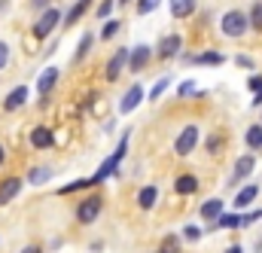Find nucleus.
Masks as SVG:
<instances>
[{
    "instance_id": "f257e3e1",
    "label": "nucleus",
    "mask_w": 262,
    "mask_h": 253,
    "mask_svg": "<svg viewBox=\"0 0 262 253\" xmlns=\"http://www.w3.org/2000/svg\"><path fill=\"white\" fill-rule=\"evenodd\" d=\"M220 31H223L226 37H232V40L244 37V34L250 31V18H247V12H241V9H229V12L220 18Z\"/></svg>"
},
{
    "instance_id": "f03ea898",
    "label": "nucleus",
    "mask_w": 262,
    "mask_h": 253,
    "mask_svg": "<svg viewBox=\"0 0 262 253\" xmlns=\"http://www.w3.org/2000/svg\"><path fill=\"white\" fill-rule=\"evenodd\" d=\"M101 195H89V198H82L79 201V207H76V220L82 223V226H89V223H95L98 217H101Z\"/></svg>"
},
{
    "instance_id": "7ed1b4c3",
    "label": "nucleus",
    "mask_w": 262,
    "mask_h": 253,
    "mask_svg": "<svg viewBox=\"0 0 262 253\" xmlns=\"http://www.w3.org/2000/svg\"><path fill=\"white\" fill-rule=\"evenodd\" d=\"M198 137H201V134H198V125H186L177 134V140H174V153H177V156H189L198 146Z\"/></svg>"
},
{
    "instance_id": "20e7f679",
    "label": "nucleus",
    "mask_w": 262,
    "mask_h": 253,
    "mask_svg": "<svg viewBox=\"0 0 262 253\" xmlns=\"http://www.w3.org/2000/svg\"><path fill=\"white\" fill-rule=\"evenodd\" d=\"M58 22H61V12H58V9H46V12L40 15V22L34 25V37H37V40H46V37L55 31Z\"/></svg>"
},
{
    "instance_id": "39448f33",
    "label": "nucleus",
    "mask_w": 262,
    "mask_h": 253,
    "mask_svg": "<svg viewBox=\"0 0 262 253\" xmlns=\"http://www.w3.org/2000/svg\"><path fill=\"white\" fill-rule=\"evenodd\" d=\"M128 55H131V49H125V46H119V49L113 52V58L107 61V79H110V82L119 79V73L128 67Z\"/></svg>"
},
{
    "instance_id": "423d86ee",
    "label": "nucleus",
    "mask_w": 262,
    "mask_h": 253,
    "mask_svg": "<svg viewBox=\"0 0 262 253\" xmlns=\"http://www.w3.org/2000/svg\"><path fill=\"white\" fill-rule=\"evenodd\" d=\"M180 49H183V37L180 34H168L162 43H159V58H177L180 55Z\"/></svg>"
},
{
    "instance_id": "0eeeda50",
    "label": "nucleus",
    "mask_w": 262,
    "mask_h": 253,
    "mask_svg": "<svg viewBox=\"0 0 262 253\" xmlns=\"http://www.w3.org/2000/svg\"><path fill=\"white\" fill-rule=\"evenodd\" d=\"M28 140H31L34 150H49V146H55V134H52V128H46V125H37L31 131Z\"/></svg>"
},
{
    "instance_id": "6e6552de",
    "label": "nucleus",
    "mask_w": 262,
    "mask_h": 253,
    "mask_svg": "<svg viewBox=\"0 0 262 253\" xmlns=\"http://www.w3.org/2000/svg\"><path fill=\"white\" fill-rule=\"evenodd\" d=\"M149 55H152V49L146 46V43H140V46H134L128 55V70L131 73H140L143 67H146V61H149Z\"/></svg>"
},
{
    "instance_id": "1a4fd4ad",
    "label": "nucleus",
    "mask_w": 262,
    "mask_h": 253,
    "mask_svg": "<svg viewBox=\"0 0 262 253\" xmlns=\"http://www.w3.org/2000/svg\"><path fill=\"white\" fill-rule=\"evenodd\" d=\"M140 101H143V89H140V86H131L128 92L122 95V101H119V113H122V116H128Z\"/></svg>"
},
{
    "instance_id": "9d476101",
    "label": "nucleus",
    "mask_w": 262,
    "mask_h": 253,
    "mask_svg": "<svg viewBox=\"0 0 262 253\" xmlns=\"http://www.w3.org/2000/svg\"><path fill=\"white\" fill-rule=\"evenodd\" d=\"M55 82H58V67H46V70L40 73V79H37V92L43 95V101H46V95L55 89Z\"/></svg>"
},
{
    "instance_id": "9b49d317",
    "label": "nucleus",
    "mask_w": 262,
    "mask_h": 253,
    "mask_svg": "<svg viewBox=\"0 0 262 253\" xmlns=\"http://www.w3.org/2000/svg\"><path fill=\"white\" fill-rule=\"evenodd\" d=\"M25 104H28V89H25V86H15V89L3 98V110H9V113L18 110V107H25Z\"/></svg>"
},
{
    "instance_id": "f8f14e48",
    "label": "nucleus",
    "mask_w": 262,
    "mask_h": 253,
    "mask_svg": "<svg viewBox=\"0 0 262 253\" xmlns=\"http://www.w3.org/2000/svg\"><path fill=\"white\" fill-rule=\"evenodd\" d=\"M253 168H256V156H253V153L241 156V159L235 162V174H232V180H244V177H250Z\"/></svg>"
},
{
    "instance_id": "ddd939ff",
    "label": "nucleus",
    "mask_w": 262,
    "mask_h": 253,
    "mask_svg": "<svg viewBox=\"0 0 262 253\" xmlns=\"http://www.w3.org/2000/svg\"><path fill=\"white\" fill-rule=\"evenodd\" d=\"M198 214H201V217L213 226V223L223 217V198H207V201L201 204V210H198Z\"/></svg>"
},
{
    "instance_id": "4468645a",
    "label": "nucleus",
    "mask_w": 262,
    "mask_h": 253,
    "mask_svg": "<svg viewBox=\"0 0 262 253\" xmlns=\"http://www.w3.org/2000/svg\"><path fill=\"white\" fill-rule=\"evenodd\" d=\"M18 192H21V177H6L0 183V204H9Z\"/></svg>"
},
{
    "instance_id": "2eb2a0df",
    "label": "nucleus",
    "mask_w": 262,
    "mask_h": 253,
    "mask_svg": "<svg viewBox=\"0 0 262 253\" xmlns=\"http://www.w3.org/2000/svg\"><path fill=\"white\" fill-rule=\"evenodd\" d=\"M116 168H119V159H116V156H110V159H107V162H104V165H101V168H98V171L92 174V177H89V183H92V186L104 183V180H107V177H110V174H113Z\"/></svg>"
},
{
    "instance_id": "dca6fc26",
    "label": "nucleus",
    "mask_w": 262,
    "mask_h": 253,
    "mask_svg": "<svg viewBox=\"0 0 262 253\" xmlns=\"http://www.w3.org/2000/svg\"><path fill=\"white\" fill-rule=\"evenodd\" d=\"M256 195H259V186H256V183H247V186H241V192L235 195L232 204H235L238 210H241V207H250V204L256 201Z\"/></svg>"
},
{
    "instance_id": "f3484780",
    "label": "nucleus",
    "mask_w": 262,
    "mask_h": 253,
    "mask_svg": "<svg viewBox=\"0 0 262 253\" xmlns=\"http://www.w3.org/2000/svg\"><path fill=\"white\" fill-rule=\"evenodd\" d=\"M174 189H177V195H195L198 192V177L195 174H180V177L174 180Z\"/></svg>"
},
{
    "instance_id": "a211bd4d",
    "label": "nucleus",
    "mask_w": 262,
    "mask_h": 253,
    "mask_svg": "<svg viewBox=\"0 0 262 253\" xmlns=\"http://www.w3.org/2000/svg\"><path fill=\"white\" fill-rule=\"evenodd\" d=\"M156 201H159V186H143V189L137 192V204H140L143 210H152Z\"/></svg>"
},
{
    "instance_id": "6ab92c4d",
    "label": "nucleus",
    "mask_w": 262,
    "mask_h": 253,
    "mask_svg": "<svg viewBox=\"0 0 262 253\" xmlns=\"http://www.w3.org/2000/svg\"><path fill=\"white\" fill-rule=\"evenodd\" d=\"M195 12V0H171V15L174 18H189Z\"/></svg>"
},
{
    "instance_id": "aec40b11",
    "label": "nucleus",
    "mask_w": 262,
    "mask_h": 253,
    "mask_svg": "<svg viewBox=\"0 0 262 253\" xmlns=\"http://www.w3.org/2000/svg\"><path fill=\"white\" fill-rule=\"evenodd\" d=\"M244 143H247L253 153H259L262 150V122H256V125H250L244 131Z\"/></svg>"
},
{
    "instance_id": "412c9836",
    "label": "nucleus",
    "mask_w": 262,
    "mask_h": 253,
    "mask_svg": "<svg viewBox=\"0 0 262 253\" xmlns=\"http://www.w3.org/2000/svg\"><path fill=\"white\" fill-rule=\"evenodd\" d=\"M89 6H92V0H76V3H73V6L67 9V18H61V22H64L67 28H70V25H76V22L82 18V12H85Z\"/></svg>"
},
{
    "instance_id": "4be33fe9",
    "label": "nucleus",
    "mask_w": 262,
    "mask_h": 253,
    "mask_svg": "<svg viewBox=\"0 0 262 253\" xmlns=\"http://www.w3.org/2000/svg\"><path fill=\"white\" fill-rule=\"evenodd\" d=\"M186 61L189 64H213L216 67V64L226 61V55L223 52H201V55H186Z\"/></svg>"
},
{
    "instance_id": "5701e85b",
    "label": "nucleus",
    "mask_w": 262,
    "mask_h": 253,
    "mask_svg": "<svg viewBox=\"0 0 262 253\" xmlns=\"http://www.w3.org/2000/svg\"><path fill=\"white\" fill-rule=\"evenodd\" d=\"M92 43H95V34H92V31H85V34H82V40H79V46H76V55H73V64H79L82 58H85V55H89Z\"/></svg>"
},
{
    "instance_id": "b1692460",
    "label": "nucleus",
    "mask_w": 262,
    "mask_h": 253,
    "mask_svg": "<svg viewBox=\"0 0 262 253\" xmlns=\"http://www.w3.org/2000/svg\"><path fill=\"white\" fill-rule=\"evenodd\" d=\"M247 89L253 92V107H262V73H253L247 79Z\"/></svg>"
},
{
    "instance_id": "393cba45",
    "label": "nucleus",
    "mask_w": 262,
    "mask_h": 253,
    "mask_svg": "<svg viewBox=\"0 0 262 253\" xmlns=\"http://www.w3.org/2000/svg\"><path fill=\"white\" fill-rule=\"evenodd\" d=\"M238 226H244L238 214H223V217L213 223V229H238Z\"/></svg>"
},
{
    "instance_id": "a878e982",
    "label": "nucleus",
    "mask_w": 262,
    "mask_h": 253,
    "mask_svg": "<svg viewBox=\"0 0 262 253\" xmlns=\"http://www.w3.org/2000/svg\"><path fill=\"white\" fill-rule=\"evenodd\" d=\"M49 177H52V171H49V168H31V174H28V183L40 186V183H49Z\"/></svg>"
},
{
    "instance_id": "bb28decb",
    "label": "nucleus",
    "mask_w": 262,
    "mask_h": 253,
    "mask_svg": "<svg viewBox=\"0 0 262 253\" xmlns=\"http://www.w3.org/2000/svg\"><path fill=\"white\" fill-rule=\"evenodd\" d=\"M247 18H250V28H253V31H262V0H256V3L250 6Z\"/></svg>"
},
{
    "instance_id": "cd10ccee",
    "label": "nucleus",
    "mask_w": 262,
    "mask_h": 253,
    "mask_svg": "<svg viewBox=\"0 0 262 253\" xmlns=\"http://www.w3.org/2000/svg\"><path fill=\"white\" fill-rule=\"evenodd\" d=\"M159 253H180V235H165Z\"/></svg>"
},
{
    "instance_id": "c85d7f7f",
    "label": "nucleus",
    "mask_w": 262,
    "mask_h": 253,
    "mask_svg": "<svg viewBox=\"0 0 262 253\" xmlns=\"http://www.w3.org/2000/svg\"><path fill=\"white\" fill-rule=\"evenodd\" d=\"M119 28H122V25H119V18H110V22L104 25V31H101V40H113V37L119 34Z\"/></svg>"
},
{
    "instance_id": "c756f323",
    "label": "nucleus",
    "mask_w": 262,
    "mask_h": 253,
    "mask_svg": "<svg viewBox=\"0 0 262 253\" xmlns=\"http://www.w3.org/2000/svg\"><path fill=\"white\" fill-rule=\"evenodd\" d=\"M168 82H171V79H168V76H162V79H159V82L152 86V92H149L146 98H149V101H159V98H162V92L168 89Z\"/></svg>"
},
{
    "instance_id": "7c9ffc66",
    "label": "nucleus",
    "mask_w": 262,
    "mask_h": 253,
    "mask_svg": "<svg viewBox=\"0 0 262 253\" xmlns=\"http://www.w3.org/2000/svg\"><path fill=\"white\" fill-rule=\"evenodd\" d=\"M85 186H92V183H89V180H73V183H64V186H61V195H70V192H79V189H85Z\"/></svg>"
},
{
    "instance_id": "2f4dec72",
    "label": "nucleus",
    "mask_w": 262,
    "mask_h": 253,
    "mask_svg": "<svg viewBox=\"0 0 262 253\" xmlns=\"http://www.w3.org/2000/svg\"><path fill=\"white\" fill-rule=\"evenodd\" d=\"M159 3H162V0H137V12H140V15H149L152 9H159Z\"/></svg>"
},
{
    "instance_id": "473e14b6",
    "label": "nucleus",
    "mask_w": 262,
    "mask_h": 253,
    "mask_svg": "<svg viewBox=\"0 0 262 253\" xmlns=\"http://www.w3.org/2000/svg\"><path fill=\"white\" fill-rule=\"evenodd\" d=\"M113 6H116V0H101V6H98V18H110V12H113Z\"/></svg>"
},
{
    "instance_id": "72a5a7b5",
    "label": "nucleus",
    "mask_w": 262,
    "mask_h": 253,
    "mask_svg": "<svg viewBox=\"0 0 262 253\" xmlns=\"http://www.w3.org/2000/svg\"><path fill=\"white\" fill-rule=\"evenodd\" d=\"M177 95H180V98H189V95H195V82H192V79H186V82H180V89H177Z\"/></svg>"
},
{
    "instance_id": "f704fd0d",
    "label": "nucleus",
    "mask_w": 262,
    "mask_h": 253,
    "mask_svg": "<svg viewBox=\"0 0 262 253\" xmlns=\"http://www.w3.org/2000/svg\"><path fill=\"white\" fill-rule=\"evenodd\" d=\"M223 150V137L220 134H210L207 137V153H220Z\"/></svg>"
},
{
    "instance_id": "c9c22d12",
    "label": "nucleus",
    "mask_w": 262,
    "mask_h": 253,
    "mask_svg": "<svg viewBox=\"0 0 262 253\" xmlns=\"http://www.w3.org/2000/svg\"><path fill=\"white\" fill-rule=\"evenodd\" d=\"M235 64L244 67V70H253V67H256V61H253L250 55H235Z\"/></svg>"
},
{
    "instance_id": "e433bc0d",
    "label": "nucleus",
    "mask_w": 262,
    "mask_h": 253,
    "mask_svg": "<svg viewBox=\"0 0 262 253\" xmlns=\"http://www.w3.org/2000/svg\"><path fill=\"white\" fill-rule=\"evenodd\" d=\"M183 238H186V241H198V238H201V229H198V226H186V229H183Z\"/></svg>"
},
{
    "instance_id": "4c0bfd02",
    "label": "nucleus",
    "mask_w": 262,
    "mask_h": 253,
    "mask_svg": "<svg viewBox=\"0 0 262 253\" xmlns=\"http://www.w3.org/2000/svg\"><path fill=\"white\" fill-rule=\"evenodd\" d=\"M125 150H128V131L122 134V140H119V146H116V153H113V156H116V159L122 162V156H125Z\"/></svg>"
},
{
    "instance_id": "58836bf2",
    "label": "nucleus",
    "mask_w": 262,
    "mask_h": 253,
    "mask_svg": "<svg viewBox=\"0 0 262 253\" xmlns=\"http://www.w3.org/2000/svg\"><path fill=\"white\" fill-rule=\"evenodd\" d=\"M6 64H9V46H6V43L0 40V70H3Z\"/></svg>"
},
{
    "instance_id": "ea45409f",
    "label": "nucleus",
    "mask_w": 262,
    "mask_h": 253,
    "mask_svg": "<svg viewBox=\"0 0 262 253\" xmlns=\"http://www.w3.org/2000/svg\"><path fill=\"white\" fill-rule=\"evenodd\" d=\"M21 253H43V247H40V244H28Z\"/></svg>"
},
{
    "instance_id": "a19ab883",
    "label": "nucleus",
    "mask_w": 262,
    "mask_h": 253,
    "mask_svg": "<svg viewBox=\"0 0 262 253\" xmlns=\"http://www.w3.org/2000/svg\"><path fill=\"white\" fill-rule=\"evenodd\" d=\"M226 253H244V247H241V244H232V247H229Z\"/></svg>"
},
{
    "instance_id": "79ce46f5",
    "label": "nucleus",
    "mask_w": 262,
    "mask_h": 253,
    "mask_svg": "<svg viewBox=\"0 0 262 253\" xmlns=\"http://www.w3.org/2000/svg\"><path fill=\"white\" fill-rule=\"evenodd\" d=\"M46 3H49V0H34V6H37V9H40V6H46Z\"/></svg>"
},
{
    "instance_id": "37998d69",
    "label": "nucleus",
    "mask_w": 262,
    "mask_h": 253,
    "mask_svg": "<svg viewBox=\"0 0 262 253\" xmlns=\"http://www.w3.org/2000/svg\"><path fill=\"white\" fill-rule=\"evenodd\" d=\"M3 159H6V150H3V146H0V165H3Z\"/></svg>"
},
{
    "instance_id": "c03bdc74",
    "label": "nucleus",
    "mask_w": 262,
    "mask_h": 253,
    "mask_svg": "<svg viewBox=\"0 0 262 253\" xmlns=\"http://www.w3.org/2000/svg\"><path fill=\"white\" fill-rule=\"evenodd\" d=\"M119 3H131V0H119Z\"/></svg>"
},
{
    "instance_id": "a18cd8bd",
    "label": "nucleus",
    "mask_w": 262,
    "mask_h": 253,
    "mask_svg": "<svg viewBox=\"0 0 262 253\" xmlns=\"http://www.w3.org/2000/svg\"><path fill=\"white\" fill-rule=\"evenodd\" d=\"M156 253H159V250H156Z\"/></svg>"
}]
</instances>
